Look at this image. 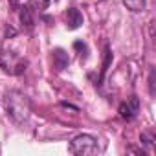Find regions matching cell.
Listing matches in <instances>:
<instances>
[{
    "instance_id": "obj_1",
    "label": "cell",
    "mask_w": 156,
    "mask_h": 156,
    "mask_svg": "<svg viewBox=\"0 0 156 156\" xmlns=\"http://www.w3.org/2000/svg\"><path fill=\"white\" fill-rule=\"evenodd\" d=\"M8 114L15 119V121H24L30 114V103L26 99V96H22L20 92H11L8 96Z\"/></svg>"
},
{
    "instance_id": "obj_2",
    "label": "cell",
    "mask_w": 156,
    "mask_h": 156,
    "mask_svg": "<svg viewBox=\"0 0 156 156\" xmlns=\"http://www.w3.org/2000/svg\"><path fill=\"white\" fill-rule=\"evenodd\" d=\"M70 152L72 154H79V156H87V154H98L99 147H98V140L90 134H79L70 141Z\"/></svg>"
},
{
    "instance_id": "obj_3",
    "label": "cell",
    "mask_w": 156,
    "mask_h": 156,
    "mask_svg": "<svg viewBox=\"0 0 156 156\" xmlns=\"http://www.w3.org/2000/svg\"><path fill=\"white\" fill-rule=\"evenodd\" d=\"M138 107H140L138 98H130V101L119 105V116H121L123 119L130 121V119H134V116H136V112H138Z\"/></svg>"
},
{
    "instance_id": "obj_4",
    "label": "cell",
    "mask_w": 156,
    "mask_h": 156,
    "mask_svg": "<svg viewBox=\"0 0 156 156\" xmlns=\"http://www.w3.org/2000/svg\"><path fill=\"white\" fill-rule=\"evenodd\" d=\"M81 24H83V15H81V11L75 9V8H70V9L66 11V26H68L70 30H77Z\"/></svg>"
},
{
    "instance_id": "obj_5",
    "label": "cell",
    "mask_w": 156,
    "mask_h": 156,
    "mask_svg": "<svg viewBox=\"0 0 156 156\" xmlns=\"http://www.w3.org/2000/svg\"><path fill=\"white\" fill-rule=\"evenodd\" d=\"M53 55V66L61 72V70H64L66 66H68V62H70V59H68V53L64 51V50H61V48H57V50H53L51 51Z\"/></svg>"
},
{
    "instance_id": "obj_6",
    "label": "cell",
    "mask_w": 156,
    "mask_h": 156,
    "mask_svg": "<svg viewBox=\"0 0 156 156\" xmlns=\"http://www.w3.org/2000/svg\"><path fill=\"white\" fill-rule=\"evenodd\" d=\"M19 19H20V22H22V26H24V28L31 30V28H33V24H35L31 6H22V8H20V13H19Z\"/></svg>"
},
{
    "instance_id": "obj_7",
    "label": "cell",
    "mask_w": 156,
    "mask_h": 156,
    "mask_svg": "<svg viewBox=\"0 0 156 156\" xmlns=\"http://www.w3.org/2000/svg\"><path fill=\"white\" fill-rule=\"evenodd\" d=\"M123 6L134 13L138 11H143L145 9V0H123Z\"/></svg>"
},
{
    "instance_id": "obj_8",
    "label": "cell",
    "mask_w": 156,
    "mask_h": 156,
    "mask_svg": "<svg viewBox=\"0 0 156 156\" xmlns=\"http://www.w3.org/2000/svg\"><path fill=\"white\" fill-rule=\"evenodd\" d=\"M50 4H51V0H30V6L39 9V11H44Z\"/></svg>"
},
{
    "instance_id": "obj_9",
    "label": "cell",
    "mask_w": 156,
    "mask_h": 156,
    "mask_svg": "<svg viewBox=\"0 0 156 156\" xmlns=\"http://www.w3.org/2000/svg\"><path fill=\"white\" fill-rule=\"evenodd\" d=\"M110 61H112V53H110V50L107 48L105 50V61H103V68H101V75H99V83H101V79H103V75H105V72H107V68H108V64H110ZM98 83V85H99Z\"/></svg>"
},
{
    "instance_id": "obj_10",
    "label": "cell",
    "mask_w": 156,
    "mask_h": 156,
    "mask_svg": "<svg viewBox=\"0 0 156 156\" xmlns=\"http://www.w3.org/2000/svg\"><path fill=\"white\" fill-rule=\"evenodd\" d=\"M141 141L147 143V145H154V136H152V132H149V130L141 132Z\"/></svg>"
},
{
    "instance_id": "obj_11",
    "label": "cell",
    "mask_w": 156,
    "mask_h": 156,
    "mask_svg": "<svg viewBox=\"0 0 156 156\" xmlns=\"http://www.w3.org/2000/svg\"><path fill=\"white\" fill-rule=\"evenodd\" d=\"M149 92H151V96L156 94V90H154V70L151 72V77H149Z\"/></svg>"
},
{
    "instance_id": "obj_12",
    "label": "cell",
    "mask_w": 156,
    "mask_h": 156,
    "mask_svg": "<svg viewBox=\"0 0 156 156\" xmlns=\"http://www.w3.org/2000/svg\"><path fill=\"white\" fill-rule=\"evenodd\" d=\"M8 2H9L11 11H17V8H19V2H20V0H8Z\"/></svg>"
},
{
    "instance_id": "obj_13",
    "label": "cell",
    "mask_w": 156,
    "mask_h": 156,
    "mask_svg": "<svg viewBox=\"0 0 156 156\" xmlns=\"http://www.w3.org/2000/svg\"><path fill=\"white\" fill-rule=\"evenodd\" d=\"M9 35H15V30H13V28H8V31H6V37H9Z\"/></svg>"
}]
</instances>
